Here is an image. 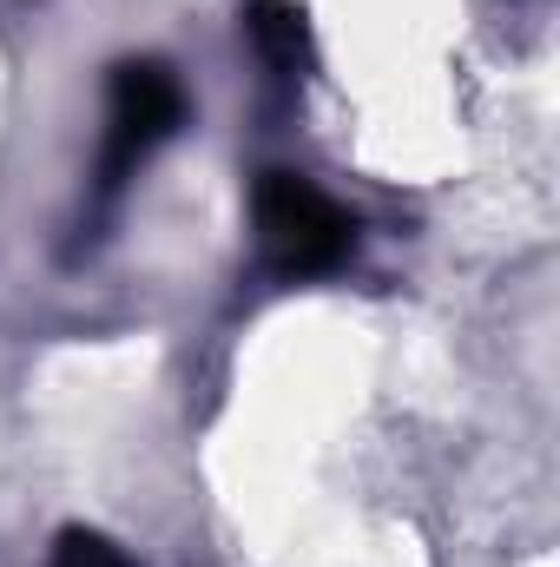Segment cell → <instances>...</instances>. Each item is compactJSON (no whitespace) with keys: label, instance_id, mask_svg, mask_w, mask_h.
Listing matches in <instances>:
<instances>
[{"label":"cell","instance_id":"obj_1","mask_svg":"<svg viewBox=\"0 0 560 567\" xmlns=\"http://www.w3.org/2000/svg\"><path fill=\"white\" fill-rule=\"evenodd\" d=\"M251 218H258V251L278 278H330L336 265H350L356 251V218L317 192L303 172H265L251 192Z\"/></svg>","mask_w":560,"mask_h":567},{"label":"cell","instance_id":"obj_2","mask_svg":"<svg viewBox=\"0 0 560 567\" xmlns=\"http://www.w3.org/2000/svg\"><path fill=\"white\" fill-rule=\"evenodd\" d=\"M185 120V93L172 80V66L158 60H126L113 73V100H106V140H100V185L120 192L145 165V152L172 140V126Z\"/></svg>","mask_w":560,"mask_h":567},{"label":"cell","instance_id":"obj_3","mask_svg":"<svg viewBox=\"0 0 560 567\" xmlns=\"http://www.w3.org/2000/svg\"><path fill=\"white\" fill-rule=\"evenodd\" d=\"M245 27L258 40V53L278 66V73H303L310 66V20L297 0H251L245 7Z\"/></svg>","mask_w":560,"mask_h":567},{"label":"cell","instance_id":"obj_4","mask_svg":"<svg viewBox=\"0 0 560 567\" xmlns=\"http://www.w3.org/2000/svg\"><path fill=\"white\" fill-rule=\"evenodd\" d=\"M60 567H126V555H120L113 542L86 535V528H66V535H60Z\"/></svg>","mask_w":560,"mask_h":567}]
</instances>
